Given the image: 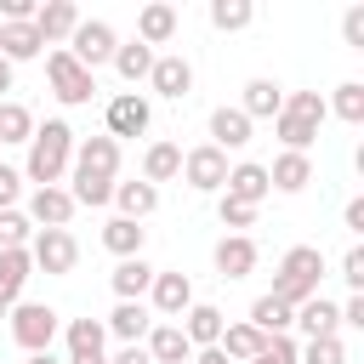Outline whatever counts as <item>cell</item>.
Returning a JSON list of instances; mask_svg holds the SVG:
<instances>
[{"instance_id": "1", "label": "cell", "mask_w": 364, "mask_h": 364, "mask_svg": "<svg viewBox=\"0 0 364 364\" xmlns=\"http://www.w3.org/2000/svg\"><path fill=\"white\" fill-rule=\"evenodd\" d=\"M68 165H74V125H68V119H46V125H34L23 176H28L34 188H63V171H68Z\"/></svg>"}, {"instance_id": "2", "label": "cell", "mask_w": 364, "mask_h": 364, "mask_svg": "<svg viewBox=\"0 0 364 364\" xmlns=\"http://www.w3.org/2000/svg\"><path fill=\"white\" fill-rule=\"evenodd\" d=\"M318 279H324L318 245H290L284 262H279V273H273V290H267V296H279L284 307H301L307 296H318Z\"/></svg>"}, {"instance_id": "3", "label": "cell", "mask_w": 364, "mask_h": 364, "mask_svg": "<svg viewBox=\"0 0 364 364\" xmlns=\"http://www.w3.org/2000/svg\"><path fill=\"white\" fill-rule=\"evenodd\" d=\"M6 318H11V341H17L23 353H51V341L63 336V318H57V307H46V301H17Z\"/></svg>"}, {"instance_id": "4", "label": "cell", "mask_w": 364, "mask_h": 364, "mask_svg": "<svg viewBox=\"0 0 364 364\" xmlns=\"http://www.w3.org/2000/svg\"><path fill=\"white\" fill-rule=\"evenodd\" d=\"M46 80H51V97H57L63 108H80V102H91V97H97V74H91V68H80L63 46H51V51H46Z\"/></svg>"}, {"instance_id": "5", "label": "cell", "mask_w": 364, "mask_h": 364, "mask_svg": "<svg viewBox=\"0 0 364 364\" xmlns=\"http://www.w3.org/2000/svg\"><path fill=\"white\" fill-rule=\"evenodd\" d=\"M80 68H102V63H114V51H119V34H114V23H102V17H80V28L68 34V46H63Z\"/></svg>"}, {"instance_id": "6", "label": "cell", "mask_w": 364, "mask_h": 364, "mask_svg": "<svg viewBox=\"0 0 364 364\" xmlns=\"http://www.w3.org/2000/svg\"><path fill=\"white\" fill-rule=\"evenodd\" d=\"M28 262H34V273L63 279V273H74L80 245H74V233H68V228H40V233L28 239Z\"/></svg>"}, {"instance_id": "7", "label": "cell", "mask_w": 364, "mask_h": 364, "mask_svg": "<svg viewBox=\"0 0 364 364\" xmlns=\"http://www.w3.org/2000/svg\"><path fill=\"white\" fill-rule=\"evenodd\" d=\"M188 307H193V279H188V273H176V267H154V284H148V313H159L165 324H176Z\"/></svg>"}, {"instance_id": "8", "label": "cell", "mask_w": 364, "mask_h": 364, "mask_svg": "<svg viewBox=\"0 0 364 364\" xmlns=\"http://www.w3.org/2000/svg\"><path fill=\"white\" fill-rule=\"evenodd\" d=\"M182 176H188L193 193H222V182H228V154L210 148V142H199V148L182 154Z\"/></svg>"}, {"instance_id": "9", "label": "cell", "mask_w": 364, "mask_h": 364, "mask_svg": "<svg viewBox=\"0 0 364 364\" xmlns=\"http://www.w3.org/2000/svg\"><path fill=\"white\" fill-rule=\"evenodd\" d=\"M154 125V108H148V97L142 91H119V97H108V131L102 136H142Z\"/></svg>"}, {"instance_id": "10", "label": "cell", "mask_w": 364, "mask_h": 364, "mask_svg": "<svg viewBox=\"0 0 364 364\" xmlns=\"http://www.w3.org/2000/svg\"><path fill=\"white\" fill-rule=\"evenodd\" d=\"M74 176L114 182V176H119V142H114V136H80V142H74Z\"/></svg>"}, {"instance_id": "11", "label": "cell", "mask_w": 364, "mask_h": 364, "mask_svg": "<svg viewBox=\"0 0 364 364\" xmlns=\"http://www.w3.org/2000/svg\"><path fill=\"white\" fill-rule=\"evenodd\" d=\"M148 85H154V97H171V102H182V97L193 91V63H188L182 51H165V57H154V68H148Z\"/></svg>"}, {"instance_id": "12", "label": "cell", "mask_w": 364, "mask_h": 364, "mask_svg": "<svg viewBox=\"0 0 364 364\" xmlns=\"http://www.w3.org/2000/svg\"><path fill=\"white\" fill-rule=\"evenodd\" d=\"M210 262H216V273H222V279H250V273H256V262H262V250H256V239H250V233H228V239H216Z\"/></svg>"}, {"instance_id": "13", "label": "cell", "mask_w": 364, "mask_h": 364, "mask_svg": "<svg viewBox=\"0 0 364 364\" xmlns=\"http://www.w3.org/2000/svg\"><path fill=\"white\" fill-rule=\"evenodd\" d=\"M273 188H267V165H256V159H239V165H228V182H222V199H239V205H256L262 210V199H267Z\"/></svg>"}, {"instance_id": "14", "label": "cell", "mask_w": 364, "mask_h": 364, "mask_svg": "<svg viewBox=\"0 0 364 364\" xmlns=\"http://www.w3.org/2000/svg\"><path fill=\"white\" fill-rule=\"evenodd\" d=\"M74 210H80V205L68 199V188H34L23 216H28L34 228H68V222H74Z\"/></svg>"}, {"instance_id": "15", "label": "cell", "mask_w": 364, "mask_h": 364, "mask_svg": "<svg viewBox=\"0 0 364 364\" xmlns=\"http://www.w3.org/2000/svg\"><path fill=\"white\" fill-rule=\"evenodd\" d=\"M74 28H80V6H74V0H46V6L34 11V34H40L46 46H68Z\"/></svg>"}, {"instance_id": "16", "label": "cell", "mask_w": 364, "mask_h": 364, "mask_svg": "<svg viewBox=\"0 0 364 364\" xmlns=\"http://www.w3.org/2000/svg\"><path fill=\"white\" fill-rule=\"evenodd\" d=\"M279 108H284V85L279 80H267V74H256V80H245V97H239V114L256 125V119H279Z\"/></svg>"}, {"instance_id": "17", "label": "cell", "mask_w": 364, "mask_h": 364, "mask_svg": "<svg viewBox=\"0 0 364 364\" xmlns=\"http://www.w3.org/2000/svg\"><path fill=\"white\" fill-rule=\"evenodd\" d=\"M307 341H318V336H341V313H336V301L330 296H307L301 307H296V318H290Z\"/></svg>"}, {"instance_id": "18", "label": "cell", "mask_w": 364, "mask_h": 364, "mask_svg": "<svg viewBox=\"0 0 364 364\" xmlns=\"http://www.w3.org/2000/svg\"><path fill=\"white\" fill-rule=\"evenodd\" d=\"M108 336H119L125 347H142L148 341V330H154V313H148V301H119L114 313H108V324H102Z\"/></svg>"}, {"instance_id": "19", "label": "cell", "mask_w": 364, "mask_h": 364, "mask_svg": "<svg viewBox=\"0 0 364 364\" xmlns=\"http://www.w3.org/2000/svg\"><path fill=\"white\" fill-rule=\"evenodd\" d=\"M222 330H228V318H222V307H210V301H193V307L182 313V336H188L193 353H199V347H216Z\"/></svg>"}, {"instance_id": "20", "label": "cell", "mask_w": 364, "mask_h": 364, "mask_svg": "<svg viewBox=\"0 0 364 364\" xmlns=\"http://www.w3.org/2000/svg\"><path fill=\"white\" fill-rule=\"evenodd\" d=\"M148 358L154 364H188L193 358V347H188V336H182V324H165V318H154V330H148Z\"/></svg>"}, {"instance_id": "21", "label": "cell", "mask_w": 364, "mask_h": 364, "mask_svg": "<svg viewBox=\"0 0 364 364\" xmlns=\"http://www.w3.org/2000/svg\"><path fill=\"white\" fill-rule=\"evenodd\" d=\"M171 34H176V6L154 0V6L136 11V40H142L148 51H154V46H171Z\"/></svg>"}, {"instance_id": "22", "label": "cell", "mask_w": 364, "mask_h": 364, "mask_svg": "<svg viewBox=\"0 0 364 364\" xmlns=\"http://www.w3.org/2000/svg\"><path fill=\"white\" fill-rule=\"evenodd\" d=\"M108 284H114V296H119V301H142V296H148V284H154L148 256H125V262L108 273Z\"/></svg>"}, {"instance_id": "23", "label": "cell", "mask_w": 364, "mask_h": 364, "mask_svg": "<svg viewBox=\"0 0 364 364\" xmlns=\"http://www.w3.org/2000/svg\"><path fill=\"white\" fill-rule=\"evenodd\" d=\"M307 182H313V159L307 154H279L267 165V188H279V193H301Z\"/></svg>"}, {"instance_id": "24", "label": "cell", "mask_w": 364, "mask_h": 364, "mask_svg": "<svg viewBox=\"0 0 364 364\" xmlns=\"http://www.w3.org/2000/svg\"><path fill=\"white\" fill-rule=\"evenodd\" d=\"M63 341H68V358H102L108 330H102V318H68L63 324Z\"/></svg>"}, {"instance_id": "25", "label": "cell", "mask_w": 364, "mask_h": 364, "mask_svg": "<svg viewBox=\"0 0 364 364\" xmlns=\"http://www.w3.org/2000/svg\"><path fill=\"white\" fill-rule=\"evenodd\" d=\"M46 51V40L34 34V23H0V57L17 68V63H28V57H40Z\"/></svg>"}, {"instance_id": "26", "label": "cell", "mask_w": 364, "mask_h": 364, "mask_svg": "<svg viewBox=\"0 0 364 364\" xmlns=\"http://www.w3.org/2000/svg\"><path fill=\"white\" fill-rule=\"evenodd\" d=\"M250 131H256V125H250L239 108H216V114H210V148H222V154H228V148H245Z\"/></svg>"}, {"instance_id": "27", "label": "cell", "mask_w": 364, "mask_h": 364, "mask_svg": "<svg viewBox=\"0 0 364 364\" xmlns=\"http://www.w3.org/2000/svg\"><path fill=\"white\" fill-rule=\"evenodd\" d=\"M114 205H119L125 222H142V216L159 210V188H148V182H114Z\"/></svg>"}, {"instance_id": "28", "label": "cell", "mask_w": 364, "mask_h": 364, "mask_svg": "<svg viewBox=\"0 0 364 364\" xmlns=\"http://www.w3.org/2000/svg\"><path fill=\"white\" fill-rule=\"evenodd\" d=\"M216 347L228 353V364H250V358L267 347V336H262L256 324H245V318H239V324H228V330H222V341H216Z\"/></svg>"}, {"instance_id": "29", "label": "cell", "mask_w": 364, "mask_h": 364, "mask_svg": "<svg viewBox=\"0 0 364 364\" xmlns=\"http://www.w3.org/2000/svg\"><path fill=\"white\" fill-rule=\"evenodd\" d=\"M28 273H34L28 250H0V301H6V307H17V301H23Z\"/></svg>"}, {"instance_id": "30", "label": "cell", "mask_w": 364, "mask_h": 364, "mask_svg": "<svg viewBox=\"0 0 364 364\" xmlns=\"http://www.w3.org/2000/svg\"><path fill=\"white\" fill-rule=\"evenodd\" d=\"M171 176H182V148H176V142H154V148L142 154V182L159 188V182H171Z\"/></svg>"}, {"instance_id": "31", "label": "cell", "mask_w": 364, "mask_h": 364, "mask_svg": "<svg viewBox=\"0 0 364 364\" xmlns=\"http://www.w3.org/2000/svg\"><path fill=\"white\" fill-rule=\"evenodd\" d=\"M290 318H296V307H284L279 296H256V301H250V318H245V324H256L262 336H290Z\"/></svg>"}, {"instance_id": "32", "label": "cell", "mask_w": 364, "mask_h": 364, "mask_svg": "<svg viewBox=\"0 0 364 364\" xmlns=\"http://www.w3.org/2000/svg\"><path fill=\"white\" fill-rule=\"evenodd\" d=\"M154 57H159V51H148L142 40H125V46L114 51V74H119L125 85H136V80H148V68H154Z\"/></svg>"}, {"instance_id": "33", "label": "cell", "mask_w": 364, "mask_h": 364, "mask_svg": "<svg viewBox=\"0 0 364 364\" xmlns=\"http://www.w3.org/2000/svg\"><path fill=\"white\" fill-rule=\"evenodd\" d=\"M142 239H148V228L142 222H125V216H114L108 228H102V245L125 262V256H142Z\"/></svg>"}, {"instance_id": "34", "label": "cell", "mask_w": 364, "mask_h": 364, "mask_svg": "<svg viewBox=\"0 0 364 364\" xmlns=\"http://www.w3.org/2000/svg\"><path fill=\"white\" fill-rule=\"evenodd\" d=\"M273 136L284 142V154H307V148L318 142V125H307V119H296V114H279V119H273Z\"/></svg>"}, {"instance_id": "35", "label": "cell", "mask_w": 364, "mask_h": 364, "mask_svg": "<svg viewBox=\"0 0 364 364\" xmlns=\"http://www.w3.org/2000/svg\"><path fill=\"white\" fill-rule=\"evenodd\" d=\"M324 108H330L336 119H347V125H364V85H358V80H341Z\"/></svg>"}, {"instance_id": "36", "label": "cell", "mask_w": 364, "mask_h": 364, "mask_svg": "<svg viewBox=\"0 0 364 364\" xmlns=\"http://www.w3.org/2000/svg\"><path fill=\"white\" fill-rule=\"evenodd\" d=\"M28 136H34V114L6 97V102H0V148H6V142H28Z\"/></svg>"}, {"instance_id": "37", "label": "cell", "mask_w": 364, "mask_h": 364, "mask_svg": "<svg viewBox=\"0 0 364 364\" xmlns=\"http://www.w3.org/2000/svg\"><path fill=\"white\" fill-rule=\"evenodd\" d=\"M250 17H256V6H250V0H210V28H222V34L250 28Z\"/></svg>"}, {"instance_id": "38", "label": "cell", "mask_w": 364, "mask_h": 364, "mask_svg": "<svg viewBox=\"0 0 364 364\" xmlns=\"http://www.w3.org/2000/svg\"><path fill=\"white\" fill-rule=\"evenodd\" d=\"M296 364H347V341L341 336H318V341L296 347Z\"/></svg>"}, {"instance_id": "39", "label": "cell", "mask_w": 364, "mask_h": 364, "mask_svg": "<svg viewBox=\"0 0 364 364\" xmlns=\"http://www.w3.org/2000/svg\"><path fill=\"white\" fill-rule=\"evenodd\" d=\"M34 239V222L23 210H0V250H28Z\"/></svg>"}, {"instance_id": "40", "label": "cell", "mask_w": 364, "mask_h": 364, "mask_svg": "<svg viewBox=\"0 0 364 364\" xmlns=\"http://www.w3.org/2000/svg\"><path fill=\"white\" fill-rule=\"evenodd\" d=\"M279 114H296V119H307V125H324V114H330V108H324V97H318V91H290Z\"/></svg>"}, {"instance_id": "41", "label": "cell", "mask_w": 364, "mask_h": 364, "mask_svg": "<svg viewBox=\"0 0 364 364\" xmlns=\"http://www.w3.org/2000/svg\"><path fill=\"white\" fill-rule=\"evenodd\" d=\"M250 364H296V336H267V347Z\"/></svg>"}, {"instance_id": "42", "label": "cell", "mask_w": 364, "mask_h": 364, "mask_svg": "<svg viewBox=\"0 0 364 364\" xmlns=\"http://www.w3.org/2000/svg\"><path fill=\"white\" fill-rule=\"evenodd\" d=\"M216 216H222V228H233V233H245V228L256 222V205H239V199H222V205H216Z\"/></svg>"}, {"instance_id": "43", "label": "cell", "mask_w": 364, "mask_h": 364, "mask_svg": "<svg viewBox=\"0 0 364 364\" xmlns=\"http://www.w3.org/2000/svg\"><path fill=\"white\" fill-rule=\"evenodd\" d=\"M341 279H347L353 296H364V245H347V256H341Z\"/></svg>"}, {"instance_id": "44", "label": "cell", "mask_w": 364, "mask_h": 364, "mask_svg": "<svg viewBox=\"0 0 364 364\" xmlns=\"http://www.w3.org/2000/svg\"><path fill=\"white\" fill-rule=\"evenodd\" d=\"M17 199H23V171L0 165V210H17Z\"/></svg>"}, {"instance_id": "45", "label": "cell", "mask_w": 364, "mask_h": 364, "mask_svg": "<svg viewBox=\"0 0 364 364\" xmlns=\"http://www.w3.org/2000/svg\"><path fill=\"white\" fill-rule=\"evenodd\" d=\"M341 34H347V46H353V51H364V6H347Z\"/></svg>"}, {"instance_id": "46", "label": "cell", "mask_w": 364, "mask_h": 364, "mask_svg": "<svg viewBox=\"0 0 364 364\" xmlns=\"http://www.w3.org/2000/svg\"><path fill=\"white\" fill-rule=\"evenodd\" d=\"M34 0H0V23H34Z\"/></svg>"}, {"instance_id": "47", "label": "cell", "mask_w": 364, "mask_h": 364, "mask_svg": "<svg viewBox=\"0 0 364 364\" xmlns=\"http://www.w3.org/2000/svg\"><path fill=\"white\" fill-rule=\"evenodd\" d=\"M336 313H341V324H347V330H364V296H347Z\"/></svg>"}, {"instance_id": "48", "label": "cell", "mask_w": 364, "mask_h": 364, "mask_svg": "<svg viewBox=\"0 0 364 364\" xmlns=\"http://www.w3.org/2000/svg\"><path fill=\"white\" fill-rule=\"evenodd\" d=\"M341 228H347V233H364V199H347V210H341Z\"/></svg>"}, {"instance_id": "49", "label": "cell", "mask_w": 364, "mask_h": 364, "mask_svg": "<svg viewBox=\"0 0 364 364\" xmlns=\"http://www.w3.org/2000/svg\"><path fill=\"white\" fill-rule=\"evenodd\" d=\"M108 364H154V358H148V347H119Z\"/></svg>"}, {"instance_id": "50", "label": "cell", "mask_w": 364, "mask_h": 364, "mask_svg": "<svg viewBox=\"0 0 364 364\" xmlns=\"http://www.w3.org/2000/svg\"><path fill=\"white\" fill-rule=\"evenodd\" d=\"M188 364H228V353H222V347H199Z\"/></svg>"}, {"instance_id": "51", "label": "cell", "mask_w": 364, "mask_h": 364, "mask_svg": "<svg viewBox=\"0 0 364 364\" xmlns=\"http://www.w3.org/2000/svg\"><path fill=\"white\" fill-rule=\"evenodd\" d=\"M11 74H17V68H11L6 57H0V102H6V91H11Z\"/></svg>"}, {"instance_id": "52", "label": "cell", "mask_w": 364, "mask_h": 364, "mask_svg": "<svg viewBox=\"0 0 364 364\" xmlns=\"http://www.w3.org/2000/svg\"><path fill=\"white\" fill-rule=\"evenodd\" d=\"M23 364H63V358H57V353H28Z\"/></svg>"}, {"instance_id": "53", "label": "cell", "mask_w": 364, "mask_h": 364, "mask_svg": "<svg viewBox=\"0 0 364 364\" xmlns=\"http://www.w3.org/2000/svg\"><path fill=\"white\" fill-rule=\"evenodd\" d=\"M63 364H108V358H63Z\"/></svg>"}, {"instance_id": "54", "label": "cell", "mask_w": 364, "mask_h": 364, "mask_svg": "<svg viewBox=\"0 0 364 364\" xmlns=\"http://www.w3.org/2000/svg\"><path fill=\"white\" fill-rule=\"evenodd\" d=\"M6 313H11V307H6V301H0V318H6Z\"/></svg>"}]
</instances>
